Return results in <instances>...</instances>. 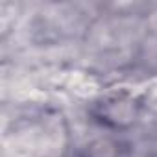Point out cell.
Masks as SVG:
<instances>
[{
	"label": "cell",
	"mask_w": 157,
	"mask_h": 157,
	"mask_svg": "<svg viewBox=\"0 0 157 157\" xmlns=\"http://www.w3.org/2000/svg\"><path fill=\"white\" fill-rule=\"evenodd\" d=\"M91 113L94 120L104 128L113 131H124L139 122L142 113V100L126 89L111 91L102 94L93 104Z\"/></svg>",
	"instance_id": "obj_1"
},
{
	"label": "cell",
	"mask_w": 157,
	"mask_h": 157,
	"mask_svg": "<svg viewBox=\"0 0 157 157\" xmlns=\"http://www.w3.org/2000/svg\"><path fill=\"white\" fill-rule=\"evenodd\" d=\"M122 155H124V144L111 137L96 139L85 150V157H122Z\"/></svg>",
	"instance_id": "obj_2"
}]
</instances>
